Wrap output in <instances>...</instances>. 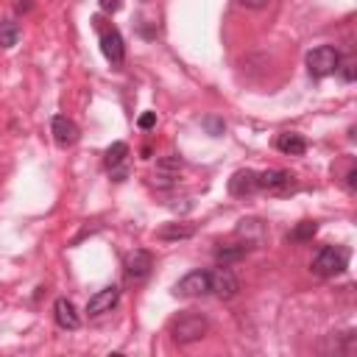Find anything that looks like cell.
<instances>
[{"label": "cell", "mask_w": 357, "mask_h": 357, "mask_svg": "<svg viewBox=\"0 0 357 357\" xmlns=\"http://www.w3.org/2000/svg\"><path fill=\"white\" fill-rule=\"evenodd\" d=\"M92 26L98 28V37H101V51H103V56H106V62L109 65H123V59H126V45H123V37H120V31L117 28H112V26H103V17H92Z\"/></svg>", "instance_id": "3957f363"}, {"label": "cell", "mask_w": 357, "mask_h": 357, "mask_svg": "<svg viewBox=\"0 0 357 357\" xmlns=\"http://www.w3.org/2000/svg\"><path fill=\"white\" fill-rule=\"evenodd\" d=\"M260 190V182H257V170H238V173H232V178H229V193L235 196V199H246V196H251V193H257Z\"/></svg>", "instance_id": "8fae6325"}, {"label": "cell", "mask_w": 357, "mask_h": 357, "mask_svg": "<svg viewBox=\"0 0 357 357\" xmlns=\"http://www.w3.org/2000/svg\"><path fill=\"white\" fill-rule=\"evenodd\" d=\"M137 126H140L142 131L153 128V126H156V112H142V115H140V120H137Z\"/></svg>", "instance_id": "7402d4cb"}, {"label": "cell", "mask_w": 357, "mask_h": 357, "mask_svg": "<svg viewBox=\"0 0 357 357\" xmlns=\"http://www.w3.org/2000/svg\"><path fill=\"white\" fill-rule=\"evenodd\" d=\"M20 40V26L15 20H0V48H15Z\"/></svg>", "instance_id": "e0dca14e"}, {"label": "cell", "mask_w": 357, "mask_h": 357, "mask_svg": "<svg viewBox=\"0 0 357 357\" xmlns=\"http://www.w3.org/2000/svg\"><path fill=\"white\" fill-rule=\"evenodd\" d=\"M238 290H240V282H238L232 268L221 265L218 271H210V293H215L218 299L226 301V299H235Z\"/></svg>", "instance_id": "52a82bcc"}, {"label": "cell", "mask_w": 357, "mask_h": 357, "mask_svg": "<svg viewBox=\"0 0 357 357\" xmlns=\"http://www.w3.org/2000/svg\"><path fill=\"white\" fill-rule=\"evenodd\" d=\"M207 293H210V271H190L173 288V296H178V299H199Z\"/></svg>", "instance_id": "5b68a950"}, {"label": "cell", "mask_w": 357, "mask_h": 357, "mask_svg": "<svg viewBox=\"0 0 357 357\" xmlns=\"http://www.w3.org/2000/svg\"><path fill=\"white\" fill-rule=\"evenodd\" d=\"M354 178H357V170L351 167V170L346 173V188H349V190H354V188H357V182H354Z\"/></svg>", "instance_id": "d4e9b609"}, {"label": "cell", "mask_w": 357, "mask_h": 357, "mask_svg": "<svg viewBox=\"0 0 357 357\" xmlns=\"http://www.w3.org/2000/svg\"><path fill=\"white\" fill-rule=\"evenodd\" d=\"M315 232H318V224L315 221H301L288 238L293 240V243H304V240H313L315 238Z\"/></svg>", "instance_id": "d6986e66"}, {"label": "cell", "mask_w": 357, "mask_h": 357, "mask_svg": "<svg viewBox=\"0 0 357 357\" xmlns=\"http://www.w3.org/2000/svg\"><path fill=\"white\" fill-rule=\"evenodd\" d=\"M126 156H128V145L126 142H112L109 148H106V167L109 170H117L123 162H126Z\"/></svg>", "instance_id": "ac0fdd59"}, {"label": "cell", "mask_w": 357, "mask_h": 357, "mask_svg": "<svg viewBox=\"0 0 357 357\" xmlns=\"http://www.w3.org/2000/svg\"><path fill=\"white\" fill-rule=\"evenodd\" d=\"M207 332H210V318L196 310H185L170 321V338L178 346H190V343L201 340Z\"/></svg>", "instance_id": "6da1fadb"}, {"label": "cell", "mask_w": 357, "mask_h": 357, "mask_svg": "<svg viewBox=\"0 0 357 357\" xmlns=\"http://www.w3.org/2000/svg\"><path fill=\"white\" fill-rule=\"evenodd\" d=\"M123 268H126V276H128V279H145V276L151 274V268H153V257H151V251H145V249H134V251L126 257Z\"/></svg>", "instance_id": "30bf717a"}, {"label": "cell", "mask_w": 357, "mask_h": 357, "mask_svg": "<svg viewBox=\"0 0 357 357\" xmlns=\"http://www.w3.org/2000/svg\"><path fill=\"white\" fill-rule=\"evenodd\" d=\"M193 235H196V226L190 224H165L162 229H156L159 240H188Z\"/></svg>", "instance_id": "5bb4252c"}, {"label": "cell", "mask_w": 357, "mask_h": 357, "mask_svg": "<svg viewBox=\"0 0 357 357\" xmlns=\"http://www.w3.org/2000/svg\"><path fill=\"white\" fill-rule=\"evenodd\" d=\"M276 151H282V153H288V156H301L304 151H307V140L301 137V134H296V131H282V134H276Z\"/></svg>", "instance_id": "4fadbf2b"}, {"label": "cell", "mask_w": 357, "mask_h": 357, "mask_svg": "<svg viewBox=\"0 0 357 357\" xmlns=\"http://www.w3.org/2000/svg\"><path fill=\"white\" fill-rule=\"evenodd\" d=\"M204 128L210 131V137H221L226 131V123L221 117H204Z\"/></svg>", "instance_id": "44dd1931"}, {"label": "cell", "mask_w": 357, "mask_h": 357, "mask_svg": "<svg viewBox=\"0 0 357 357\" xmlns=\"http://www.w3.org/2000/svg\"><path fill=\"white\" fill-rule=\"evenodd\" d=\"M249 251H251V243H232V246H221V249L215 251V260L224 263V265H229V263L246 257Z\"/></svg>", "instance_id": "2e32d148"}, {"label": "cell", "mask_w": 357, "mask_h": 357, "mask_svg": "<svg viewBox=\"0 0 357 357\" xmlns=\"http://www.w3.org/2000/svg\"><path fill=\"white\" fill-rule=\"evenodd\" d=\"M98 3H101V9H103L106 15H115V12L123 9V0H98Z\"/></svg>", "instance_id": "603a6c76"}, {"label": "cell", "mask_w": 357, "mask_h": 357, "mask_svg": "<svg viewBox=\"0 0 357 357\" xmlns=\"http://www.w3.org/2000/svg\"><path fill=\"white\" fill-rule=\"evenodd\" d=\"M335 73H340V78L346 81V84H351L354 78H357V70H354V59H340V65H338V70Z\"/></svg>", "instance_id": "ffe728a7"}, {"label": "cell", "mask_w": 357, "mask_h": 357, "mask_svg": "<svg viewBox=\"0 0 357 357\" xmlns=\"http://www.w3.org/2000/svg\"><path fill=\"white\" fill-rule=\"evenodd\" d=\"M51 134H53V140H56L62 148L76 145V142H78V137H81V131H78L76 120H70L67 115H53V120H51Z\"/></svg>", "instance_id": "ba28073f"}, {"label": "cell", "mask_w": 357, "mask_h": 357, "mask_svg": "<svg viewBox=\"0 0 357 357\" xmlns=\"http://www.w3.org/2000/svg\"><path fill=\"white\" fill-rule=\"evenodd\" d=\"M307 73L313 76V78H326V76H332L335 70H338V65H340V53H338V48H332V45H318V48H313L310 53H307Z\"/></svg>", "instance_id": "277c9868"}, {"label": "cell", "mask_w": 357, "mask_h": 357, "mask_svg": "<svg viewBox=\"0 0 357 357\" xmlns=\"http://www.w3.org/2000/svg\"><path fill=\"white\" fill-rule=\"evenodd\" d=\"M117 301H120V288H117V285H106V288H101V290L87 301V313H90V315L112 313V307H117Z\"/></svg>", "instance_id": "9c48e42d"}, {"label": "cell", "mask_w": 357, "mask_h": 357, "mask_svg": "<svg viewBox=\"0 0 357 357\" xmlns=\"http://www.w3.org/2000/svg\"><path fill=\"white\" fill-rule=\"evenodd\" d=\"M238 3L243 6V9H254V12H260V9H265L271 0H238Z\"/></svg>", "instance_id": "cb8c5ba5"}, {"label": "cell", "mask_w": 357, "mask_h": 357, "mask_svg": "<svg viewBox=\"0 0 357 357\" xmlns=\"http://www.w3.org/2000/svg\"><path fill=\"white\" fill-rule=\"evenodd\" d=\"M53 318H56V324L62 329H78L81 326V315H78L76 304L70 299H65V296L53 301Z\"/></svg>", "instance_id": "7c38bea8"}, {"label": "cell", "mask_w": 357, "mask_h": 357, "mask_svg": "<svg viewBox=\"0 0 357 357\" xmlns=\"http://www.w3.org/2000/svg\"><path fill=\"white\" fill-rule=\"evenodd\" d=\"M238 232L246 235V243L257 246V243H263V238H265V224L257 221V218H243L240 226H238Z\"/></svg>", "instance_id": "9a60e30c"}, {"label": "cell", "mask_w": 357, "mask_h": 357, "mask_svg": "<svg viewBox=\"0 0 357 357\" xmlns=\"http://www.w3.org/2000/svg\"><path fill=\"white\" fill-rule=\"evenodd\" d=\"M257 182H260V190H268V193H279V196H288L299 188L296 176L288 173V170H265V173H257Z\"/></svg>", "instance_id": "8992f818"}, {"label": "cell", "mask_w": 357, "mask_h": 357, "mask_svg": "<svg viewBox=\"0 0 357 357\" xmlns=\"http://www.w3.org/2000/svg\"><path fill=\"white\" fill-rule=\"evenodd\" d=\"M313 274H318V276H324V279H329V276H338V274H343L346 268H349V251L346 249H340V246H324V249H318V254L313 257Z\"/></svg>", "instance_id": "7a4b0ae2"}]
</instances>
